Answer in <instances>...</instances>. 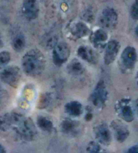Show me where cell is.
<instances>
[{"instance_id": "obj_1", "label": "cell", "mask_w": 138, "mask_h": 153, "mask_svg": "<svg viewBox=\"0 0 138 153\" xmlns=\"http://www.w3.org/2000/svg\"><path fill=\"white\" fill-rule=\"evenodd\" d=\"M24 72L29 76H35L42 74L45 67V60L38 50H31L24 54L22 60Z\"/></svg>"}, {"instance_id": "obj_2", "label": "cell", "mask_w": 138, "mask_h": 153, "mask_svg": "<svg viewBox=\"0 0 138 153\" xmlns=\"http://www.w3.org/2000/svg\"><path fill=\"white\" fill-rule=\"evenodd\" d=\"M10 117V126H13L16 133L25 140L31 141L37 135L35 126L30 118L14 113Z\"/></svg>"}, {"instance_id": "obj_3", "label": "cell", "mask_w": 138, "mask_h": 153, "mask_svg": "<svg viewBox=\"0 0 138 153\" xmlns=\"http://www.w3.org/2000/svg\"><path fill=\"white\" fill-rule=\"evenodd\" d=\"M108 98V91L104 81L101 80L97 84L91 94L90 99L92 104L98 108H102L106 102Z\"/></svg>"}, {"instance_id": "obj_4", "label": "cell", "mask_w": 138, "mask_h": 153, "mask_svg": "<svg viewBox=\"0 0 138 153\" xmlns=\"http://www.w3.org/2000/svg\"><path fill=\"white\" fill-rule=\"evenodd\" d=\"M20 76V68L16 66H12L5 68L0 73V79L10 86L16 87L19 83Z\"/></svg>"}, {"instance_id": "obj_5", "label": "cell", "mask_w": 138, "mask_h": 153, "mask_svg": "<svg viewBox=\"0 0 138 153\" xmlns=\"http://www.w3.org/2000/svg\"><path fill=\"white\" fill-rule=\"evenodd\" d=\"M70 50L69 45L65 42L58 43L53 52V60L56 65L60 66L65 63L70 56Z\"/></svg>"}, {"instance_id": "obj_6", "label": "cell", "mask_w": 138, "mask_h": 153, "mask_svg": "<svg viewBox=\"0 0 138 153\" xmlns=\"http://www.w3.org/2000/svg\"><path fill=\"white\" fill-rule=\"evenodd\" d=\"M117 22H118V14L114 9L108 7L103 10L99 18V22L102 26L106 29H112L116 26Z\"/></svg>"}, {"instance_id": "obj_7", "label": "cell", "mask_w": 138, "mask_h": 153, "mask_svg": "<svg viewBox=\"0 0 138 153\" xmlns=\"http://www.w3.org/2000/svg\"><path fill=\"white\" fill-rule=\"evenodd\" d=\"M137 59V52L134 47H127L121 54L122 65L127 69H132L135 67Z\"/></svg>"}, {"instance_id": "obj_8", "label": "cell", "mask_w": 138, "mask_h": 153, "mask_svg": "<svg viewBox=\"0 0 138 153\" xmlns=\"http://www.w3.org/2000/svg\"><path fill=\"white\" fill-rule=\"evenodd\" d=\"M23 14L29 20H34L38 16L39 12L37 0H23Z\"/></svg>"}, {"instance_id": "obj_9", "label": "cell", "mask_w": 138, "mask_h": 153, "mask_svg": "<svg viewBox=\"0 0 138 153\" xmlns=\"http://www.w3.org/2000/svg\"><path fill=\"white\" fill-rule=\"evenodd\" d=\"M94 133L96 139L104 145H109L112 140L111 131L108 126L105 123H101L94 128Z\"/></svg>"}, {"instance_id": "obj_10", "label": "cell", "mask_w": 138, "mask_h": 153, "mask_svg": "<svg viewBox=\"0 0 138 153\" xmlns=\"http://www.w3.org/2000/svg\"><path fill=\"white\" fill-rule=\"evenodd\" d=\"M120 50L119 43L116 40H112L107 43L104 53V62L109 65L116 59Z\"/></svg>"}, {"instance_id": "obj_11", "label": "cell", "mask_w": 138, "mask_h": 153, "mask_svg": "<svg viewBox=\"0 0 138 153\" xmlns=\"http://www.w3.org/2000/svg\"><path fill=\"white\" fill-rule=\"evenodd\" d=\"M111 126L113 130L114 136L117 141L124 142L129 136V131L126 126L118 120H114L111 123Z\"/></svg>"}, {"instance_id": "obj_12", "label": "cell", "mask_w": 138, "mask_h": 153, "mask_svg": "<svg viewBox=\"0 0 138 153\" xmlns=\"http://www.w3.org/2000/svg\"><path fill=\"white\" fill-rule=\"evenodd\" d=\"M79 56L81 59L89 63H96L97 62V55L91 48L87 46H81L77 50Z\"/></svg>"}, {"instance_id": "obj_13", "label": "cell", "mask_w": 138, "mask_h": 153, "mask_svg": "<svg viewBox=\"0 0 138 153\" xmlns=\"http://www.w3.org/2000/svg\"><path fill=\"white\" fill-rule=\"evenodd\" d=\"M65 111L71 116L78 117L82 114L83 107L79 102L73 101L66 104Z\"/></svg>"}, {"instance_id": "obj_14", "label": "cell", "mask_w": 138, "mask_h": 153, "mask_svg": "<svg viewBox=\"0 0 138 153\" xmlns=\"http://www.w3.org/2000/svg\"><path fill=\"white\" fill-rule=\"evenodd\" d=\"M71 33L76 37L82 38L87 36L89 33V29L84 22H79L74 25L71 30Z\"/></svg>"}, {"instance_id": "obj_15", "label": "cell", "mask_w": 138, "mask_h": 153, "mask_svg": "<svg viewBox=\"0 0 138 153\" xmlns=\"http://www.w3.org/2000/svg\"><path fill=\"white\" fill-rule=\"evenodd\" d=\"M61 129L66 134H75L78 129V123L73 120L66 119L61 124Z\"/></svg>"}, {"instance_id": "obj_16", "label": "cell", "mask_w": 138, "mask_h": 153, "mask_svg": "<svg viewBox=\"0 0 138 153\" xmlns=\"http://www.w3.org/2000/svg\"><path fill=\"white\" fill-rule=\"evenodd\" d=\"M69 73L73 75H80L84 72L83 66L78 60L74 59L69 63L67 67Z\"/></svg>"}, {"instance_id": "obj_17", "label": "cell", "mask_w": 138, "mask_h": 153, "mask_svg": "<svg viewBox=\"0 0 138 153\" xmlns=\"http://www.w3.org/2000/svg\"><path fill=\"white\" fill-rule=\"evenodd\" d=\"M26 46V40L22 33L16 35L12 40V47L14 50L18 52H22Z\"/></svg>"}, {"instance_id": "obj_18", "label": "cell", "mask_w": 138, "mask_h": 153, "mask_svg": "<svg viewBox=\"0 0 138 153\" xmlns=\"http://www.w3.org/2000/svg\"><path fill=\"white\" fill-rule=\"evenodd\" d=\"M108 39V34L105 30L98 29L94 32L92 36V42L95 45H100L104 43Z\"/></svg>"}, {"instance_id": "obj_19", "label": "cell", "mask_w": 138, "mask_h": 153, "mask_svg": "<svg viewBox=\"0 0 138 153\" xmlns=\"http://www.w3.org/2000/svg\"><path fill=\"white\" fill-rule=\"evenodd\" d=\"M37 126L41 129L46 132H50L53 128V123L44 117H39L37 119Z\"/></svg>"}, {"instance_id": "obj_20", "label": "cell", "mask_w": 138, "mask_h": 153, "mask_svg": "<svg viewBox=\"0 0 138 153\" xmlns=\"http://www.w3.org/2000/svg\"><path fill=\"white\" fill-rule=\"evenodd\" d=\"M121 114L122 118L127 122H131L134 119V112L129 106H122L121 110Z\"/></svg>"}, {"instance_id": "obj_21", "label": "cell", "mask_w": 138, "mask_h": 153, "mask_svg": "<svg viewBox=\"0 0 138 153\" xmlns=\"http://www.w3.org/2000/svg\"><path fill=\"white\" fill-rule=\"evenodd\" d=\"M51 101V96L49 93L43 94L40 97V100L39 101V108H45L48 106Z\"/></svg>"}, {"instance_id": "obj_22", "label": "cell", "mask_w": 138, "mask_h": 153, "mask_svg": "<svg viewBox=\"0 0 138 153\" xmlns=\"http://www.w3.org/2000/svg\"><path fill=\"white\" fill-rule=\"evenodd\" d=\"M10 54L7 52H0V69L4 68L10 62Z\"/></svg>"}, {"instance_id": "obj_23", "label": "cell", "mask_w": 138, "mask_h": 153, "mask_svg": "<svg viewBox=\"0 0 138 153\" xmlns=\"http://www.w3.org/2000/svg\"><path fill=\"white\" fill-rule=\"evenodd\" d=\"M82 17L83 20H85V21L88 22H92L93 21L94 18H95V14H94L93 10L90 8H88L83 12Z\"/></svg>"}, {"instance_id": "obj_24", "label": "cell", "mask_w": 138, "mask_h": 153, "mask_svg": "<svg viewBox=\"0 0 138 153\" xmlns=\"http://www.w3.org/2000/svg\"><path fill=\"white\" fill-rule=\"evenodd\" d=\"M131 16L134 20H138V0H135L131 7Z\"/></svg>"}, {"instance_id": "obj_25", "label": "cell", "mask_w": 138, "mask_h": 153, "mask_svg": "<svg viewBox=\"0 0 138 153\" xmlns=\"http://www.w3.org/2000/svg\"><path fill=\"white\" fill-rule=\"evenodd\" d=\"M99 150H100V147L99 144L94 142H91L88 147V151L89 152H98Z\"/></svg>"}, {"instance_id": "obj_26", "label": "cell", "mask_w": 138, "mask_h": 153, "mask_svg": "<svg viewBox=\"0 0 138 153\" xmlns=\"http://www.w3.org/2000/svg\"><path fill=\"white\" fill-rule=\"evenodd\" d=\"M128 152L130 153H138V144L137 145H135V146H132L130 148V149L128 150Z\"/></svg>"}, {"instance_id": "obj_27", "label": "cell", "mask_w": 138, "mask_h": 153, "mask_svg": "<svg viewBox=\"0 0 138 153\" xmlns=\"http://www.w3.org/2000/svg\"><path fill=\"white\" fill-rule=\"evenodd\" d=\"M92 117V114L91 113H88L86 116V119L87 120H91Z\"/></svg>"}, {"instance_id": "obj_28", "label": "cell", "mask_w": 138, "mask_h": 153, "mask_svg": "<svg viewBox=\"0 0 138 153\" xmlns=\"http://www.w3.org/2000/svg\"><path fill=\"white\" fill-rule=\"evenodd\" d=\"M0 152H5L4 148L1 145H0Z\"/></svg>"}, {"instance_id": "obj_29", "label": "cell", "mask_w": 138, "mask_h": 153, "mask_svg": "<svg viewBox=\"0 0 138 153\" xmlns=\"http://www.w3.org/2000/svg\"><path fill=\"white\" fill-rule=\"evenodd\" d=\"M135 34H136V35L138 37V25L137 26L136 29H135Z\"/></svg>"}, {"instance_id": "obj_30", "label": "cell", "mask_w": 138, "mask_h": 153, "mask_svg": "<svg viewBox=\"0 0 138 153\" xmlns=\"http://www.w3.org/2000/svg\"><path fill=\"white\" fill-rule=\"evenodd\" d=\"M136 108H137V113H138V100L136 102Z\"/></svg>"}, {"instance_id": "obj_31", "label": "cell", "mask_w": 138, "mask_h": 153, "mask_svg": "<svg viewBox=\"0 0 138 153\" xmlns=\"http://www.w3.org/2000/svg\"><path fill=\"white\" fill-rule=\"evenodd\" d=\"M1 39H0V45H1Z\"/></svg>"}]
</instances>
